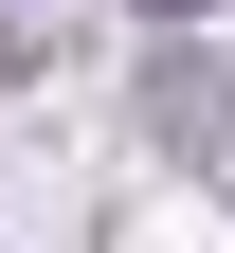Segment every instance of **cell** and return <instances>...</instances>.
I'll return each instance as SVG.
<instances>
[{
  "instance_id": "1",
  "label": "cell",
  "mask_w": 235,
  "mask_h": 253,
  "mask_svg": "<svg viewBox=\"0 0 235 253\" xmlns=\"http://www.w3.org/2000/svg\"><path fill=\"white\" fill-rule=\"evenodd\" d=\"M145 18H217V0H145Z\"/></svg>"
}]
</instances>
